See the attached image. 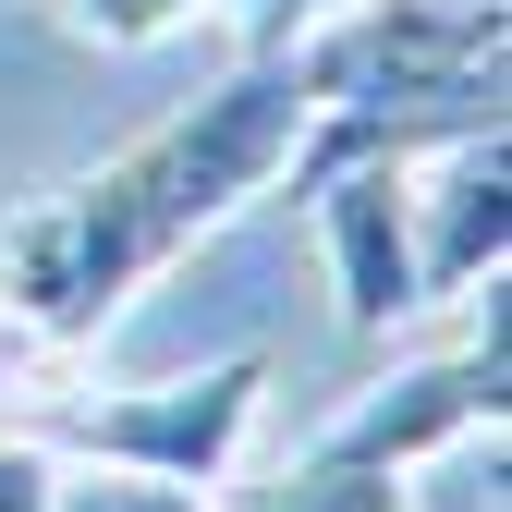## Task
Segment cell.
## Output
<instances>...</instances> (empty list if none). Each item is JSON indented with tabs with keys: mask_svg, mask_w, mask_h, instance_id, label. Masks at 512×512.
Instances as JSON below:
<instances>
[{
	"mask_svg": "<svg viewBox=\"0 0 512 512\" xmlns=\"http://www.w3.org/2000/svg\"><path fill=\"white\" fill-rule=\"evenodd\" d=\"M293 147H305L293 61H244L220 98H196V110H171L159 135H135L98 183H74V196H49L25 220H0V256H13L0 330L37 342V354L98 342L183 244H208L244 196H269V183L293 171Z\"/></svg>",
	"mask_w": 512,
	"mask_h": 512,
	"instance_id": "obj_1",
	"label": "cell"
},
{
	"mask_svg": "<svg viewBox=\"0 0 512 512\" xmlns=\"http://www.w3.org/2000/svg\"><path fill=\"white\" fill-rule=\"evenodd\" d=\"M269 403V354H220L196 378H147V391H49L13 427L61 464H110V476H159V488H220L256 439Z\"/></svg>",
	"mask_w": 512,
	"mask_h": 512,
	"instance_id": "obj_2",
	"label": "cell"
},
{
	"mask_svg": "<svg viewBox=\"0 0 512 512\" xmlns=\"http://www.w3.org/2000/svg\"><path fill=\"white\" fill-rule=\"evenodd\" d=\"M317 196V244H330V293H342V330H403L427 305V269H415V183L403 159H342Z\"/></svg>",
	"mask_w": 512,
	"mask_h": 512,
	"instance_id": "obj_3",
	"label": "cell"
},
{
	"mask_svg": "<svg viewBox=\"0 0 512 512\" xmlns=\"http://www.w3.org/2000/svg\"><path fill=\"white\" fill-rule=\"evenodd\" d=\"M500 427V342H464L439 366H403L391 391H366L330 439H317V464H378V476H415L427 452H452V439Z\"/></svg>",
	"mask_w": 512,
	"mask_h": 512,
	"instance_id": "obj_4",
	"label": "cell"
},
{
	"mask_svg": "<svg viewBox=\"0 0 512 512\" xmlns=\"http://www.w3.org/2000/svg\"><path fill=\"white\" fill-rule=\"evenodd\" d=\"M500 244H512L500 135H464L439 159V183L415 196V269H427V293H476V281H500Z\"/></svg>",
	"mask_w": 512,
	"mask_h": 512,
	"instance_id": "obj_5",
	"label": "cell"
},
{
	"mask_svg": "<svg viewBox=\"0 0 512 512\" xmlns=\"http://www.w3.org/2000/svg\"><path fill=\"white\" fill-rule=\"evenodd\" d=\"M269 512H415V488L403 476H378V464H293V488L269 500Z\"/></svg>",
	"mask_w": 512,
	"mask_h": 512,
	"instance_id": "obj_6",
	"label": "cell"
},
{
	"mask_svg": "<svg viewBox=\"0 0 512 512\" xmlns=\"http://www.w3.org/2000/svg\"><path fill=\"white\" fill-rule=\"evenodd\" d=\"M196 13H220V0H61V25L98 37V49H159V37H183Z\"/></svg>",
	"mask_w": 512,
	"mask_h": 512,
	"instance_id": "obj_7",
	"label": "cell"
},
{
	"mask_svg": "<svg viewBox=\"0 0 512 512\" xmlns=\"http://www.w3.org/2000/svg\"><path fill=\"white\" fill-rule=\"evenodd\" d=\"M49 512H208V488H159V476H110V464H61Z\"/></svg>",
	"mask_w": 512,
	"mask_h": 512,
	"instance_id": "obj_8",
	"label": "cell"
},
{
	"mask_svg": "<svg viewBox=\"0 0 512 512\" xmlns=\"http://www.w3.org/2000/svg\"><path fill=\"white\" fill-rule=\"evenodd\" d=\"M220 13L244 25V61H269V49H293V37H317L330 13H354V0H220Z\"/></svg>",
	"mask_w": 512,
	"mask_h": 512,
	"instance_id": "obj_9",
	"label": "cell"
},
{
	"mask_svg": "<svg viewBox=\"0 0 512 512\" xmlns=\"http://www.w3.org/2000/svg\"><path fill=\"white\" fill-rule=\"evenodd\" d=\"M49 488H61V452H37V439L0 415V512H49Z\"/></svg>",
	"mask_w": 512,
	"mask_h": 512,
	"instance_id": "obj_10",
	"label": "cell"
},
{
	"mask_svg": "<svg viewBox=\"0 0 512 512\" xmlns=\"http://www.w3.org/2000/svg\"><path fill=\"white\" fill-rule=\"evenodd\" d=\"M0 305H13V256H0Z\"/></svg>",
	"mask_w": 512,
	"mask_h": 512,
	"instance_id": "obj_11",
	"label": "cell"
}]
</instances>
